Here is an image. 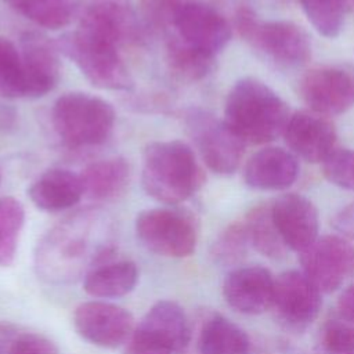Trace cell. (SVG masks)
Masks as SVG:
<instances>
[{
	"label": "cell",
	"mask_w": 354,
	"mask_h": 354,
	"mask_svg": "<svg viewBox=\"0 0 354 354\" xmlns=\"http://www.w3.org/2000/svg\"><path fill=\"white\" fill-rule=\"evenodd\" d=\"M113 245L98 227L97 214L80 212L50 230L35 254L36 268L48 282H69L112 259Z\"/></svg>",
	"instance_id": "obj_1"
},
{
	"label": "cell",
	"mask_w": 354,
	"mask_h": 354,
	"mask_svg": "<svg viewBox=\"0 0 354 354\" xmlns=\"http://www.w3.org/2000/svg\"><path fill=\"white\" fill-rule=\"evenodd\" d=\"M290 118L286 102L253 77L238 80L230 90L224 122L245 144H266L283 134Z\"/></svg>",
	"instance_id": "obj_2"
},
{
	"label": "cell",
	"mask_w": 354,
	"mask_h": 354,
	"mask_svg": "<svg viewBox=\"0 0 354 354\" xmlns=\"http://www.w3.org/2000/svg\"><path fill=\"white\" fill-rule=\"evenodd\" d=\"M144 191L158 202L177 205L201 189L205 173L189 145L180 140L151 142L142 156Z\"/></svg>",
	"instance_id": "obj_3"
},
{
	"label": "cell",
	"mask_w": 354,
	"mask_h": 354,
	"mask_svg": "<svg viewBox=\"0 0 354 354\" xmlns=\"http://www.w3.org/2000/svg\"><path fill=\"white\" fill-rule=\"evenodd\" d=\"M55 133L71 148L95 147L108 140L115 111L104 98L88 93H66L57 98L51 112Z\"/></svg>",
	"instance_id": "obj_4"
},
{
	"label": "cell",
	"mask_w": 354,
	"mask_h": 354,
	"mask_svg": "<svg viewBox=\"0 0 354 354\" xmlns=\"http://www.w3.org/2000/svg\"><path fill=\"white\" fill-rule=\"evenodd\" d=\"M57 47L95 87L127 90L133 86L119 48L108 41L76 29L62 35Z\"/></svg>",
	"instance_id": "obj_5"
},
{
	"label": "cell",
	"mask_w": 354,
	"mask_h": 354,
	"mask_svg": "<svg viewBox=\"0 0 354 354\" xmlns=\"http://www.w3.org/2000/svg\"><path fill=\"white\" fill-rule=\"evenodd\" d=\"M235 25L242 39L279 64H304L311 55L307 33L290 21L264 22L250 8L242 7L236 12Z\"/></svg>",
	"instance_id": "obj_6"
},
{
	"label": "cell",
	"mask_w": 354,
	"mask_h": 354,
	"mask_svg": "<svg viewBox=\"0 0 354 354\" xmlns=\"http://www.w3.org/2000/svg\"><path fill=\"white\" fill-rule=\"evenodd\" d=\"M136 234L148 250L174 259L192 254L198 241L194 217L184 210L169 207L141 212L136 218Z\"/></svg>",
	"instance_id": "obj_7"
},
{
	"label": "cell",
	"mask_w": 354,
	"mask_h": 354,
	"mask_svg": "<svg viewBox=\"0 0 354 354\" xmlns=\"http://www.w3.org/2000/svg\"><path fill=\"white\" fill-rule=\"evenodd\" d=\"M187 129L195 141L205 165L217 174H232L241 165L245 142L224 120L191 109L185 116Z\"/></svg>",
	"instance_id": "obj_8"
},
{
	"label": "cell",
	"mask_w": 354,
	"mask_h": 354,
	"mask_svg": "<svg viewBox=\"0 0 354 354\" xmlns=\"http://www.w3.org/2000/svg\"><path fill=\"white\" fill-rule=\"evenodd\" d=\"M77 29L119 50L140 37V19L130 0H76Z\"/></svg>",
	"instance_id": "obj_9"
},
{
	"label": "cell",
	"mask_w": 354,
	"mask_h": 354,
	"mask_svg": "<svg viewBox=\"0 0 354 354\" xmlns=\"http://www.w3.org/2000/svg\"><path fill=\"white\" fill-rule=\"evenodd\" d=\"M303 274L321 293L339 289L354 272V246L337 235L318 236L300 253Z\"/></svg>",
	"instance_id": "obj_10"
},
{
	"label": "cell",
	"mask_w": 354,
	"mask_h": 354,
	"mask_svg": "<svg viewBox=\"0 0 354 354\" xmlns=\"http://www.w3.org/2000/svg\"><path fill=\"white\" fill-rule=\"evenodd\" d=\"M76 332L91 344L115 348L134 332L133 315L120 306L106 301H86L73 313Z\"/></svg>",
	"instance_id": "obj_11"
},
{
	"label": "cell",
	"mask_w": 354,
	"mask_h": 354,
	"mask_svg": "<svg viewBox=\"0 0 354 354\" xmlns=\"http://www.w3.org/2000/svg\"><path fill=\"white\" fill-rule=\"evenodd\" d=\"M300 94L313 112L339 115L354 105V77L340 68H315L301 79Z\"/></svg>",
	"instance_id": "obj_12"
},
{
	"label": "cell",
	"mask_w": 354,
	"mask_h": 354,
	"mask_svg": "<svg viewBox=\"0 0 354 354\" xmlns=\"http://www.w3.org/2000/svg\"><path fill=\"white\" fill-rule=\"evenodd\" d=\"M321 306V292L303 271L289 270L275 278L272 307L289 326H307L318 317Z\"/></svg>",
	"instance_id": "obj_13"
},
{
	"label": "cell",
	"mask_w": 354,
	"mask_h": 354,
	"mask_svg": "<svg viewBox=\"0 0 354 354\" xmlns=\"http://www.w3.org/2000/svg\"><path fill=\"white\" fill-rule=\"evenodd\" d=\"M171 33L194 48L216 57L228 44L231 26L213 7L192 0L181 10Z\"/></svg>",
	"instance_id": "obj_14"
},
{
	"label": "cell",
	"mask_w": 354,
	"mask_h": 354,
	"mask_svg": "<svg viewBox=\"0 0 354 354\" xmlns=\"http://www.w3.org/2000/svg\"><path fill=\"white\" fill-rule=\"evenodd\" d=\"M282 136L292 153L310 163L324 162L336 149L335 124L313 111L290 115Z\"/></svg>",
	"instance_id": "obj_15"
},
{
	"label": "cell",
	"mask_w": 354,
	"mask_h": 354,
	"mask_svg": "<svg viewBox=\"0 0 354 354\" xmlns=\"http://www.w3.org/2000/svg\"><path fill=\"white\" fill-rule=\"evenodd\" d=\"M271 214L288 249L301 253L318 238V210L308 198L295 192L281 195L271 205Z\"/></svg>",
	"instance_id": "obj_16"
},
{
	"label": "cell",
	"mask_w": 354,
	"mask_h": 354,
	"mask_svg": "<svg viewBox=\"0 0 354 354\" xmlns=\"http://www.w3.org/2000/svg\"><path fill=\"white\" fill-rule=\"evenodd\" d=\"M275 278L261 266L232 270L223 282V296L241 314L257 315L272 307Z\"/></svg>",
	"instance_id": "obj_17"
},
{
	"label": "cell",
	"mask_w": 354,
	"mask_h": 354,
	"mask_svg": "<svg viewBox=\"0 0 354 354\" xmlns=\"http://www.w3.org/2000/svg\"><path fill=\"white\" fill-rule=\"evenodd\" d=\"M58 47L47 36L26 32L21 37V61L25 77V97H41L59 80Z\"/></svg>",
	"instance_id": "obj_18"
},
{
	"label": "cell",
	"mask_w": 354,
	"mask_h": 354,
	"mask_svg": "<svg viewBox=\"0 0 354 354\" xmlns=\"http://www.w3.org/2000/svg\"><path fill=\"white\" fill-rule=\"evenodd\" d=\"M299 176L297 158L278 147H267L250 156L243 169L245 183L256 189L279 191L289 188Z\"/></svg>",
	"instance_id": "obj_19"
},
{
	"label": "cell",
	"mask_w": 354,
	"mask_h": 354,
	"mask_svg": "<svg viewBox=\"0 0 354 354\" xmlns=\"http://www.w3.org/2000/svg\"><path fill=\"white\" fill-rule=\"evenodd\" d=\"M33 205L46 212H61L73 207L84 195L80 174L66 169L46 170L28 189Z\"/></svg>",
	"instance_id": "obj_20"
},
{
	"label": "cell",
	"mask_w": 354,
	"mask_h": 354,
	"mask_svg": "<svg viewBox=\"0 0 354 354\" xmlns=\"http://www.w3.org/2000/svg\"><path fill=\"white\" fill-rule=\"evenodd\" d=\"M137 328L165 343L173 353L183 351L191 340V329L184 310L170 300L155 303Z\"/></svg>",
	"instance_id": "obj_21"
},
{
	"label": "cell",
	"mask_w": 354,
	"mask_h": 354,
	"mask_svg": "<svg viewBox=\"0 0 354 354\" xmlns=\"http://www.w3.org/2000/svg\"><path fill=\"white\" fill-rule=\"evenodd\" d=\"M84 195L94 201L115 199L124 192L130 181V165L124 158L113 156L88 165L80 174Z\"/></svg>",
	"instance_id": "obj_22"
},
{
	"label": "cell",
	"mask_w": 354,
	"mask_h": 354,
	"mask_svg": "<svg viewBox=\"0 0 354 354\" xmlns=\"http://www.w3.org/2000/svg\"><path fill=\"white\" fill-rule=\"evenodd\" d=\"M138 281V270L133 261H106L84 275L83 288L93 297L111 299L130 293Z\"/></svg>",
	"instance_id": "obj_23"
},
{
	"label": "cell",
	"mask_w": 354,
	"mask_h": 354,
	"mask_svg": "<svg viewBox=\"0 0 354 354\" xmlns=\"http://www.w3.org/2000/svg\"><path fill=\"white\" fill-rule=\"evenodd\" d=\"M249 347L246 332L218 314L206 319L199 333V354H248Z\"/></svg>",
	"instance_id": "obj_24"
},
{
	"label": "cell",
	"mask_w": 354,
	"mask_h": 354,
	"mask_svg": "<svg viewBox=\"0 0 354 354\" xmlns=\"http://www.w3.org/2000/svg\"><path fill=\"white\" fill-rule=\"evenodd\" d=\"M216 57L194 48L174 33L166 41V64L171 75L183 82H198L213 72Z\"/></svg>",
	"instance_id": "obj_25"
},
{
	"label": "cell",
	"mask_w": 354,
	"mask_h": 354,
	"mask_svg": "<svg viewBox=\"0 0 354 354\" xmlns=\"http://www.w3.org/2000/svg\"><path fill=\"white\" fill-rule=\"evenodd\" d=\"M10 8L33 24L57 30L76 17V0H3Z\"/></svg>",
	"instance_id": "obj_26"
},
{
	"label": "cell",
	"mask_w": 354,
	"mask_h": 354,
	"mask_svg": "<svg viewBox=\"0 0 354 354\" xmlns=\"http://www.w3.org/2000/svg\"><path fill=\"white\" fill-rule=\"evenodd\" d=\"M249 243L263 256L281 259L288 248L285 246L271 214V206L259 205L253 207L243 221Z\"/></svg>",
	"instance_id": "obj_27"
},
{
	"label": "cell",
	"mask_w": 354,
	"mask_h": 354,
	"mask_svg": "<svg viewBox=\"0 0 354 354\" xmlns=\"http://www.w3.org/2000/svg\"><path fill=\"white\" fill-rule=\"evenodd\" d=\"M24 221L22 203L12 196L0 198V266L12 264Z\"/></svg>",
	"instance_id": "obj_28"
},
{
	"label": "cell",
	"mask_w": 354,
	"mask_h": 354,
	"mask_svg": "<svg viewBox=\"0 0 354 354\" xmlns=\"http://www.w3.org/2000/svg\"><path fill=\"white\" fill-rule=\"evenodd\" d=\"M301 8L315 30L333 39L339 36L344 22L346 0H299Z\"/></svg>",
	"instance_id": "obj_29"
},
{
	"label": "cell",
	"mask_w": 354,
	"mask_h": 354,
	"mask_svg": "<svg viewBox=\"0 0 354 354\" xmlns=\"http://www.w3.org/2000/svg\"><path fill=\"white\" fill-rule=\"evenodd\" d=\"M0 97H25V77L19 50L0 37Z\"/></svg>",
	"instance_id": "obj_30"
},
{
	"label": "cell",
	"mask_w": 354,
	"mask_h": 354,
	"mask_svg": "<svg viewBox=\"0 0 354 354\" xmlns=\"http://www.w3.org/2000/svg\"><path fill=\"white\" fill-rule=\"evenodd\" d=\"M192 0H140V21L156 33L173 32L181 10Z\"/></svg>",
	"instance_id": "obj_31"
},
{
	"label": "cell",
	"mask_w": 354,
	"mask_h": 354,
	"mask_svg": "<svg viewBox=\"0 0 354 354\" xmlns=\"http://www.w3.org/2000/svg\"><path fill=\"white\" fill-rule=\"evenodd\" d=\"M249 238L243 221L228 225L212 246L213 259L224 266L238 263L248 250Z\"/></svg>",
	"instance_id": "obj_32"
},
{
	"label": "cell",
	"mask_w": 354,
	"mask_h": 354,
	"mask_svg": "<svg viewBox=\"0 0 354 354\" xmlns=\"http://www.w3.org/2000/svg\"><path fill=\"white\" fill-rule=\"evenodd\" d=\"M322 171L329 183L354 191V151L336 148L322 162Z\"/></svg>",
	"instance_id": "obj_33"
},
{
	"label": "cell",
	"mask_w": 354,
	"mask_h": 354,
	"mask_svg": "<svg viewBox=\"0 0 354 354\" xmlns=\"http://www.w3.org/2000/svg\"><path fill=\"white\" fill-rule=\"evenodd\" d=\"M321 340L329 354H354V324L343 318L330 319L322 329Z\"/></svg>",
	"instance_id": "obj_34"
},
{
	"label": "cell",
	"mask_w": 354,
	"mask_h": 354,
	"mask_svg": "<svg viewBox=\"0 0 354 354\" xmlns=\"http://www.w3.org/2000/svg\"><path fill=\"white\" fill-rule=\"evenodd\" d=\"M8 354H58V348L43 335L24 333L12 342Z\"/></svg>",
	"instance_id": "obj_35"
},
{
	"label": "cell",
	"mask_w": 354,
	"mask_h": 354,
	"mask_svg": "<svg viewBox=\"0 0 354 354\" xmlns=\"http://www.w3.org/2000/svg\"><path fill=\"white\" fill-rule=\"evenodd\" d=\"M126 354H173V350L149 333L136 328L127 340Z\"/></svg>",
	"instance_id": "obj_36"
},
{
	"label": "cell",
	"mask_w": 354,
	"mask_h": 354,
	"mask_svg": "<svg viewBox=\"0 0 354 354\" xmlns=\"http://www.w3.org/2000/svg\"><path fill=\"white\" fill-rule=\"evenodd\" d=\"M339 317L354 324V283L346 288L337 299Z\"/></svg>",
	"instance_id": "obj_37"
},
{
	"label": "cell",
	"mask_w": 354,
	"mask_h": 354,
	"mask_svg": "<svg viewBox=\"0 0 354 354\" xmlns=\"http://www.w3.org/2000/svg\"><path fill=\"white\" fill-rule=\"evenodd\" d=\"M333 224L342 234L354 238V202L336 214Z\"/></svg>",
	"instance_id": "obj_38"
},
{
	"label": "cell",
	"mask_w": 354,
	"mask_h": 354,
	"mask_svg": "<svg viewBox=\"0 0 354 354\" xmlns=\"http://www.w3.org/2000/svg\"><path fill=\"white\" fill-rule=\"evenodd\" d=\"M347 3H348V6H350L351 8H354V0H347Z\"/></svg>",
	"instance_id": "obj_39"
},
{
	"label": "cell",
	"mask_w": 354,
	"mask_h": 354,
	"mask_svg": "<svg viewBox=\"0 0 354 354\" xmlns=\"http://www.w3.org/2000/svg\"><path fill=\"white\" fill-rule=\"evenodd\" d=\"M0 181H1V169H0Z\"/></svg>",
	"instance_id": "obj_40"
}]
</instances>
